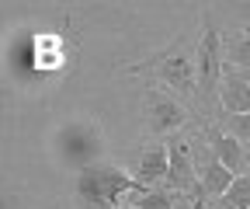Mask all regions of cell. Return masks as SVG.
Returning a JSON list of instances; mask_svg holds the SVG:
<instances>
[{"label": "cell", "mask_w": 250, "mask_h": 209, "mask_svg": "<svg viewBox=\"0 0 250 209\" xmlns=\"http://www.w3.org/2000/svg\"><path fill=\"white\" fill-rule=\"evenodd\" d=\"M129 192L139 195V192H146V185L118 167L90 164V167H80V174H77V199L83 202V209H115V202Z\"/></svg>", "instance_id": "obj_1"}, {"label": "cell", "mask_w": 250, "mask_h": 209, "mask_svg": "<svg viewBox=\"0 0 250 209\" xmlns=\"http://www.w3.org/2000/svg\"><path fill=\"white\" fill-rule=\"evenodd\" d=\"M223 39H219L215 28H205V35L198 42V52H195V77H198V91L202 94H212L219 77H223Z\"/></svg>", "instance_id": "obj_2"}, {"label": "cell", "mask_w": 250, "mask_h": 209, "mask_svg": "<svg viewBox=\"0 0 250 209\" xmlns=\"http://www.w3.org/2000/svg\"><path fill=\"white\" fill-rule=\"evenodd\" d=\"M156 73H160L164 84L177 87V91L184 94H198L195 87H198V77H195V63H191V56H188L184 49H174L167 56L156 59Z\"/></svg>", "instance_id": "obj_3"}, {"label": "cell", "mask_w": 250, "mask_h": 209, "mask_svg": "<svg viewBox=\"0 0 250 209\" xmlns=\"http://www.w3.org/2000/svg\"><path fill=\"white\" fill-rule=\"evenodd\" d=\"M167 161H170V192H191L195 185V161H191V143L181 139V136H170L167 139Z\"/></svg>", "instance_id": "obj_4"}, {"label": "cell", "mask_w": 250, "mask_h": 209, "mask_svg": "<svg viewBox=\"0 0 250 209\" xmlns=\"http://www.w3.org/2000/svg\"><path fill=\"white\" fill-rule=\"evenodd\" d=\"M146 108H149V129L153 133H174L184 126V108L160 91H146Z\"/></svg>", "instance_id": "obj_5"}, {"label": "cell", "mask_w": 250, "mask_h": 209, "mask_svg": "<svg viewBox=\"0 0 250 209\" xmlns=\"http://www.w3.org/2000/svg\"><path fill=\"white\" fill-rule=\"evenodd\" d=\"M219 105L226 115H247L250 112V77L236 70H223V87H219Z\"/></svg>", "instance_id": "obj_6"}, {"label": "cell", "mask_w": 250, "mask_h": 209, "mask_svg": "<svg viewBox=\"0 0 250 209\" xmlns=\"http://www.w3.org/2000/svg\"><path fill=\"white\" fill-rule=\"evenodd\" d=\"M208 146H212V157H215L219 164H226L236 178H240V171L250 164V157H247V150H243V143H240L236 136L223 133V129H208Z\"/></svg>", "instance_id": "obj_7"}, {"label": "cell", "mask_w": 250, "mask_h": 209, "mask_svg": "<svg viewBox=\"0 0 250 209\" xmlns=\"http://www.w3.org/2000/svg\"><path fill=\"white\" fill-rule=\"evenodd\" d=\"M170 174V161H167V143L164 146H153V150H146L136 164V182H143L146 188H153L156 182H167Z\"/></svg>", "instance_id": "obj_8"}, {"label": "cell", "mask_w": 250, "mask_h": 209, "mask_svg": "<svg viewBox=\"0 0 250 209\" xmlns=\"http://www.w3.org/2000/svg\"><path fill=\"white\" fill-rule=\"evenodd\" d=\"M236 182V174L226 167V164H219L215 157L202 164V192L205 195H215V199H223L229 192V185Z\"/></svg>", "instance_id": "obj_9"}, {"label": "cell", "mask_w": 250, "mask_h": 209, "mask_svg": "<svg viewBox=\"0 0 250 209\" xmlns=\"http://www.w3.org/2000/svg\"><path fill=\"white\" fill-rule=\"evenodd\" d=\"M73 136H87V139H94V133H90L87 126H73V129H66V133H62V143H70ZM94 150H98V146H83V143H73V146H66V157H70L73 164H80V167H90V157H94Z\"/></svg>", "instance_id": "obj_10"}, {"label": "cell", "mask_w": 250, "mask_h": 209, "mask_svg": "<svg viewBox=\"0 0 250 209\" xmlns=\"http://www.w3.org/2000/svg\"><path fill=\"white\" fill-rule=\"evenodd\" d=\"M215 209H250V178H236V182L229 185V192L219 199Z\"/></svg>", "instance_id": "obj_11"}, {"label": "cell", "mask_w": 250, "mask_h": 209, "mask_svg": "<svg viewBox=\"0 0 250 209\" xmlns=\"http://www.w3.org/2000/svg\"><path fill=\"white\" fill-rule=\"evenodd\" d=\"M181 192H164V188H146L136 195V209H174Z\"/></svg>", "instance_id": "obj_12"}, {"label": "cell", "mask_w": 250, "mask_h": 209, "mask_svg": "<svg viewBox=\"0 0 250 209\" xmlns=\"http://www.w3.org/2000/svg\"><path fill=\"white\" fill-rule=\"evenodd\" d=\"M229 59L240 67V70H250V32L236 35L233 46H229Z\"/></svg>", "instance_id": "obj_13"}, {"label": "cell", "mask_w": 250, "mask_h": 209, "mask_svg": "<svg viewBox=\"0 0 250 209\" xmlns=\"http://www.w3.org/2000/svg\"><path fill=\"white\" fill-rule=\"evenodd\" d=\"M226 133L240 143H250V112L247 115H226Z\"/></svg>", "instance_id": "obj_14"}, {"label": "cell", "mask_w": 250, "mask_h": 209, "mask_svg": "<svg viewBox=\"0 0 250 209\" xmlns=\"http://www.w3.org/2000/svg\"><path fill=\"white\" fill-rule=\"evenodd\" d=\"M188 209H202V202H198V192H195V202H191V206H188Z\"/></svg>", "instance_id": "obj_15"}, {"label": "cell", "mask_w": 250, "mask_h": 209, "mask_svg": "<svg viewBox=\"0 0 250 209\" xmlns=\"http://www.w3.org/2000/svg\"><path fill=\"white\" fill-rule=\"evenodd\" d=\"M122 209H136V206H122Z\"/></svg>", "instance_id": "obj_16"}]
</instances>
